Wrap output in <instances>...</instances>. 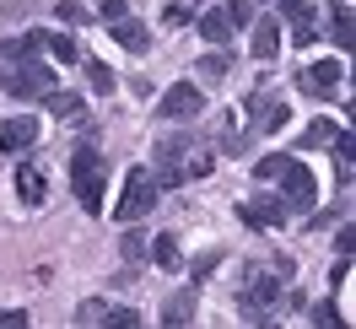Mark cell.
I'll use <instances>...</instances> for the list:
<instances>
[{"label": "cell", "mask_w": 356, "mask_h": 329, "mask_svg": "<svg viewBox=\"0 0 356 329\" xmlns=\"http://www.w3.org/2000/svg\"><path fill=\"white\" fill-rule=\"evenodd\" d=\"M243 113H248V130L254 135H275L281 125L291 119V109H286V97H275V92H248V103H243Z\"/></svg>", "instance_id": "obj_5"}, {"label": "cell", "mask_w": 356, "mask_h": 329, "mask_svg": "<svg viewBox=\"0 0 356 329\" xmlns=\"http://www.w3.org/2000/svg\"><path fill=\"white\" fill-rule=\"evenodd\" d=\"M103 184H108V168H103V157L81 146V152H70V189L81 200V211L87 216H103Z\"/></svg>", "instance_id": "obj_2"}, {"label": "cell", "mask_w": 356, "mask_h": 329, "mask_svg": "<svg viewBox=\"0 0 356 329\" xmlns=\"http://www.w3.org/2000/svg\"><path fill=\"white\" fill-rule=\"evenodd\" d=\"M200 38H205V44H227V38H232V22H227V11H222V6L200 11Z\"/></svg>", "instance_id": "obj_16"}, {"label": "cell", "mask_w": 356, "mask_h": 329, "mask_svg": "<svg viewBox=\"0 0 356 329\" xmlns=\"http://www.w3.org/2000/svg\"><path fill=\"white\" fill-rule=\"evenodd\" d=\"M275 6H281L286 17H302V11H308V0H275Z\"/></svg>", "instance_id": "obj_37"}, {"label": "cell", "mask_w": 356, "mask_h": 329, "mask_svg": "<svg viewBox=\"0 0 356 329\" xmlns=\"http://www.w3.org/2000/svg\"><path fill=\"white\" fill-rule=\"evenodd\" d=\"M103 324H119V329H135V324H140V313H135V307H108V313H103Z\"/></svg>", "instance_id": "obj_29"}, {"label": "cell", "mask_w": 356, "mask_h": 329, "mask_svg": "<svg viewBox=\"0 0 356 329\" xmlns=\"http://www.w3.org/2000/svg\"><path fill=\"white\" fill-rule=\"evenodd\" d=\"M162 22H168V27H184V22H189V6H168V11H162Z\"/></svg>", "instance_id": "obj_33"}, {"label": "cell", "mask_w": 356, "mask_h": 329, "mask_svg": "<svg viewBox=\"0 0 356 329\" xmlns=\"http://www.w3.org/2000/svg\"><path fill=\"white\" fill-rule=\"evenodd\" d=\"M281 291H286V281L275 270H248V281L238 286V313L248 324H270L275 307H281Z\"/></svg>", "instance_id": "obj_1"}, {"label": "cell", "mask_w": 356, "mask_h": 329, "mask_svg": "<svg viewBox=\"0 0 356 329\" xmlns=\"http://www.w3.org/2000/svg\"><path fill=\"white\" fill-rule=\"evenodd\" d=\"M156 195H162V184H156L146 168H130L124 173V189H119V200H113V221H140L146 211H156Z\"/></svg>", "instance_id": "obj_3"}, {"label": "cell", "mask_w": 356, "mask_h": 329, "mask_svg": "<svg viewBox=\"0 0 356 329\" xmlns=\"http://www.w3.org/2000/svg\"><path fill=\"white\" fill-rule=\"evenodd\" d=\"M248 135H254V130H238V119L227 113V119H222V152L227 157H243L248 152Z\"/></svg>", "instance_id": "obj_20"}, {"label": "cell", "mask_w": 356, "mask_h": 329, "mask_svg": "<svg viewBox=\"0 0 356 329\" xmlns=\"http://www.w3.org/2000/svg\"><path fill=\"white\" fill-rule=\"evenodd\" d=\"M44 49L60 60V65H76V60H81V44H76L70 33H44Z\"/></svg>", "instance_id": "obj_18"}, {"label": "cell", "mask_w": 356, "mask_h": 329, "mask_svg": "<svg viewBox=\"0 0 356 329\" xmlns=\"http://www.w3.org/2000/svg\"><path fill=\"white\" fill-rule=\"evenodd\" d=\"M156 113L168 119V125H184V119H200L205 113V92L195 81H173V87L156 97Z\"/></svg>", "instance_id": "obj_6"}, {"label": "cell", "mask_w": 356, "mask_h": 329, "mask_svg": "<svg viewBox=\"0 0 356 329\" xmlns=\"http://www.w3.org/2000/svg\"><path fill=\"white\" fill-rule=\"evenodd\" d=\"M211 168H216V157L205 152V146H195V152L184 157V184H189V178H205Z\"/></svg>", "instance_id": "obj_22"}, {"label": "cell", "mask_w": 356, "mask_h": 329, "mask_svg": "<svg viewBox=\"0 0 356 329\" xmlns=\"http://www.w3.org/2000/svg\"><path fill=\"white\" fill-rule=\"evenodd\" d=\"M124 11H130V0H103V17H108V22H113V17H124Z\"/></svg>", "instance_id": "obj_36"}, {"label": "cell", "mask_w": 356, "mask_h": 329, "mask_svg": "<svg viewBox=\"0 0 356 329\" xmlns=\"http://www.w3.org/2000/svg\"><path fill=\"white\" fill-rule=\"evenodd\" d=\"M146 243H152V238H146V232H135V221H130V232H124V243H119V254H124L130 264H140V259H146Z\"/></svg>", "instance_id": "obj_25"}, {"label": "cell", "mask_w": 356, "mask_h": 329, "mask_svg": "<svg viewBox=\"0 0 356 329\" xmlns=\"http://www.w3.org/2000/svg\"><path fill=\"white\" fill-rule=\"evenodd\" d=\"M340 81H346V65H340V60H313V65L297 70V87L308 92V97H334Z\"/></svg>", "instance_id": "obj_8"}, {"label": "cell", "mask_w": 356, "mask_h": 329, "mask_svg": "<svg viewBox=\"0 0 356 329\" xmlns=\"http://www.w3.org/2000/svg\"><path fill=\"white\" fill-rule=\"evenodd\" d=\"M238 216H243L248 227H281L291 211H286V200H281V195H254V200L238 205Z\"/></svg>", "instance_id": "obj_9"}, {"label": "cell", "mask_w": 356, "mask_h": 329, "mask_svg": "<svg viewBox=\"0 0 356 329\" xmlns=\"http://www.w3.org/2000/svg\"><path fill=\"white\" fill-rule=\"evenodd\" d=\"M195 146H200V141H195V135H168V141H156V184H162V189H178V184H184V157L195 152Z\"/></svg>", "instance_id": "obj_4"}, {"label": "cell", "mask_w": 356, "mask_h": 329, "mask_svg": "<svg viewBox=\"0 0 356 329\" xmlns=\"http://www.w3.org/2000/svg\"><path fill=\"white\" fill-rule=\"evenodd\" d=\"M33 141H38V119L33 113H17V119L0 125V152H27Z\"/></svg>", "instance_id": "obj_10"}, {"label": "cell", "mask_w": 356, "mask_h": 329, "mask_svg": "<svg viewBox=\"0 0 356 329\" xmlns=\"http://www.w3.org/2000/svg\"><path fill=\"white\" fill-rule=\"evenodd\" d=\"M216 259H222V254H205V259H195V286H200L205 275H211V270H216Z\"/></svg>", "instance_id": "obj_34"}, {"label": "cell", "mask_w": 356, "mask_h": 329, "mask_svg": "<svg viewBox=\"0 0 356 329\" xmlns=\"http://www.w3.org/2000/svg\"><path fill=\"white\" fill-rule=\"evenodd\" d=\"M0 324H6V329H22V324H27V307H11V313H0Z\"/></svg>", "instance_id": "obj_35"}, {"label": "cell", "mask_w": 356, "mask_h": 329, "mask_svg": "<svg viewBox=\"0 0 356 329\" xmlns=\"http://www.w3.org/2000/svg\"><path fill=\"white\" fill-rule=\"evenodd\" d=\"M17 195H22L27 205H44V195H49V184H44V168L22 162V168H17Z\"/></svg>", "instance_id": "obj_14"}, {"label": "cell", "mask_w": 356, "mask_h": 329, "mask_svg": "<svg viewBox=\"0 0 356 329\" xmlns=\"http://www.w3.org/2000/svg\"><path fill=\"white\" fill-rule=\"evenodd\" d=\"M195 307H200V286H184V291H173L168 297V307H162V324H189L195 319Z\"/></svg>", "instance_id": "obj_13"}, {"label": "cell", "mask_w": 356, "mask_h": 329, "mask_svg": "<svg viewBox=\"0 0 356 329\" xmlns=\"http://www.w3.org/2000/svg\"><path fill=\"white\" fill-rule=\"evenodd\" d=\"M254 38H248V49H254V60H275L281 54V22L275 17H254Z\"/></svg>", "instance_id": "obj_11"}, {"label": "cell", "mask_w": 356, "mask_h": 329, "mask_svg": "<svg viewBox=\"0 0 356 329\" xmlns=\"http://www.w3.org/2000/svg\"><path fill=\"white\" fill-rule=\"evenodd\" d=\"M275 184H281V200H286V211H313V200H318V184H313V173L297 162V157H286V168L275 173Z\"/></svg>", "instance_id": "obj_7"}, {"label": "cell", "mask_w": 356, "mask_h": 329, "mask_svg": "<svg viewBox=\"0 0 356 329\" xmlns=\"http://www.w3.org/2000/svg\"><path fill=\"white\" fill-rule=\"evenodd\" d=\"M108 33H113V44H124L130 54H146V49H152V33L135 22L130 11H124V17H113V22H108Z\"/></svg>", "instance_id": "obj_12"}, {"label": "cell", "mask_w": 356, "mask_h": 329, "mask_svg": "<svg viewBox=\"0 0 356 329\" xmlns=\"http://www.w3.org/2000/svg\"><path fill=\"white\" fill-rule=\"evenodd\" d=\"M334 135H340V125H330V119H313L308 130H302V152H324V146H334Z\"/></svg>", "instance_id": "obj_19"}, {"label": "cell", "mask_w": 356, "mask_h": 329, "mask_svg": "<svg viewBox=\"0 0 356 329\" xmlns=\"http://www.w3.org/2000/svg\"><path fill=\"white\" fill-rule=\"evenodd\" d=\"M81 70H87V87L92 92H113V70L103 65V60H81Z\"/></svg>", "instance_id": "obj_24"}, {"label": "cell", "mask_w": 356, "mask_h": 329, "mask_svg": "<svg viewBox=\"0 0 356 329\" xmlns=\"http://www.w3.org/2000/svg\"><path fill=\"white\" fill-rule=\"evenodd\" d=\"M330 33H334V44H340V49H351V6H346V0H334V6H330Z\"/></svg>", "instance_id": "obj_21"}, {"label": "cell", "mask_w": 356, "mask_h": 329, "mask_svg": "<svg viewBox=\"0 0 356 329\" xmlns=\"http://www.w3.org/2000/svg\"><path fill=\"white\" fill-rule=\"evenodd\" d=\"M222 11H227V22H232V27H248V22H254V0H227Z\"/></svg>", "instance_id": "obj_27"}, {"label": "cell", "mask_w": 356, "mask_h": 329, "mask_svg": "<svg viewBox=\"0 0 356 329\" xmlns=\"http://www.w3.org/2000/svg\"><path fill=\"white\" fill-rule=\"evenodd\" d=\"M54 17H60L65 27H87L92 22V11H87V6H76V0H60V6H54Z\"/></svg>", "instance_id": "obj_26"}, {"label": "cell", "mask_w": 356, "mask_h": 329, "mask_svg": "<svg viewBox=\"0 0 356 329\" xmlns=\"http://www.w3.org/2000/svg\"><path fill=\"white\" fill-rule=\"evenodd\" d=\"M291 38H297V44H313V38H318V27H313V11L291 17Z\"/></svg>", "instance_id": "obj_28"}, {"label": "cell", "mask_w": 356, "mask_h": 329, "mask_svg": "<svg viewBox=\"0 0 356 329\" xmlns=\"http://www.w3.org/2000/svg\"><path fill=\"white\" fill-rule=\"evenodd\" d=\"M44 103H49V113H60L65 125H76V119H87V103H81L76 92H49Z\"/></svg>", "instance_id": "obj_17"}, {"label": "cell", "mask_w": 356, "mask_h": 329, "mask_svg": "<svg viewBox=\"0 0 356 329\" xmlns=\"http://www.w3.org/2000/svg\"><path fill=\"white\" fill-rule=\"evenodd\" d=\"M195 6H200V0H195Z\"/></svg>", "instance_id": "obj_38"}, {"label": "cell", "mask_w": 356, "mask_h": 329, "mask_svg": "<svg viewBox=\"0 0 356 329\" xmlns=\"http://www.w3.org/2000/svg\"><path fill=\"white\" fill-rule=\"evenodd\" d=\"M146 254L156 259V270H178V264H184V254H178V238H173V232H156V238L146 243Z\"/></svg>", "instance_id": "obj_15"}, {"label": "cell", "mask_w": 356, "mask_h": 329, "mask_svg": "<svg viewBox=\"0 0 356 329\" xmlns=\"http://www.w3.org/2000/svg\"><path fill=\"white\" fill-rule=\"evenodd\" d=\"M308 319H313V324H318V329H334V324H340V313H334L330 303H318V307H313V313H308Z\"/></svg>", "instance_id": "obj_32"}, {"label": "cell", "mask_w": 356, "mask_h": 329, "mask_svg": "<svg viewBox=\"0 0 356 329\" xmlns=\"http://www.w3.org/2000/svg\"><path fill=\"white\" fill-rule=\"evenodd\" d=\"M281 168H286V157H265V162L254 168V178H265V184H275V173H281Z\"/></svg>", "instance_id": "obj_31"}, {"label": "cell", "mask_w": 356, "mask_h": 329, "mask_svg": "<svg viewBox=\"0 0 356 329\" xmlns=\"http://www.w3.org/2000/svg\"><path fill=\"white\" fill-rule=\"evenodd\" d=\"M103 313H108V303H97V297L76 307V319H81V324H103Z\"/></svg>", "instance_id": "obj_30"}, {"label": "cell", "mask_w": 356, "mask_h": 329, "mask_svg": "<svg viewBox=\"0 0 356 329\" xmlns=\"http://www.w3.org/2000/svg\"><path fill=\"white\" fill-rule=\"evenodd\" d=\"M227 70H232V54L216 49V54H205V60H200V81H222Z\"/></svg>", "instance_id": "obj_23"}]
</instances>
